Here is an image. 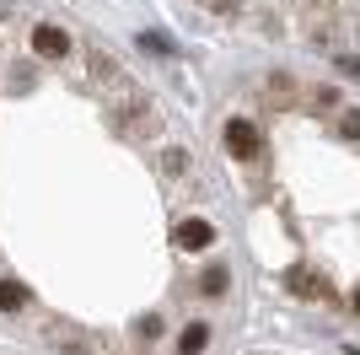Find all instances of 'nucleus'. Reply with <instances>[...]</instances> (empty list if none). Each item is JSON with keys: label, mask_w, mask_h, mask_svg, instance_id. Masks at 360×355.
<instances>
[{"label": "nucleus", "mask_w": 360, "mask_h": 355, "mask_svg": "<svg viewBox=\"0 0 360 355\" xmlns=\"http://www.w3.org/2000/svg\"><path fill=\"white\" fill-rule=\"evenodd\" d=\"M226 151H231L237 162H253L258 151H264V135H258V124H248V118H231V124H226Z\"/></svg>", "instance_id": "nucleus-1"}, {"label": "nucleus", "mask_w": 360, "mask_h": 355, "mask_svg": "<svg viewBox=\"0 0 360 355\" xmlns=\"http://www.w3.org/2000/svg\"><path fill=\"white\" fill-rule=\"evenodd\" d=\"M285 285L296 296H312V301H333V285L317 275V269H307V264H296V269H285Z\"/></svg>", "instance_id": "nucleus-2"}, {"label": "nucleus", "mask_w": 360, "mask_h": 355, "mask_svg": "<svg viewBox=\"0 0 360 355\" xmlns=\"http://www.w3.org/2000/svg\"><path fill=\"white\" fill-rule=\"evenodd\" d=\"M32 49H38V59H65L70 54V32L65 27H32Z\"/></svg>", "instance_id": "nucleus-3"}, {"label": "nucleus", "mask_w": 360, "mask_h": 355, "mask_svg": "<svg viewBox=\"0 0 360 355\" xmlns=\"http://www.w3.org/2000/svg\"><path fill=\"white\" fill-rule=\"evenodd\" d=\"M172 242H178V248H188V253H199V248H210V242H215V226H210V221H178Z\"/></svg>", "instance_id": "nucleus-4"}, {"label": "nucleus", "mask_w": 360, "mask_h": 355, "mask_svg": "<svg viewBox=\"0 0 360 355\" xmlns=\"http://www.w3.org/2000/svg\"><path fill=\"white\" fill-rule=\"evenodd\" d=\"M199 291L210 296V301L231 291V275H226V264H210V269H205V275H199Z\"/></svg>", "instance_id": "nucleus-5"}, {"label": "nucleus", "mask_w": 360, "mask_h": 355, "mask_svg": "<svg viewBox=\"0 0 360 355\" xmlns=\"http://www.w3.org/2000/svg\"><path fill=\"white\" fill-rule=\"evenodd\" d=\"M32 296H27V285L22 280H0V312H22Z\"/></svg>", "instance_id": "nucleus-6"}, {"label": "nucleus", "mask_w": 360, "mask_h": 355, "mask_svg": "<svg viewBox=\"0 0 360 355\" xmlns=\"http://www.w3.org/2000/svg\"><path fill=\"white\" fill-rule=\"evenodd\" d=\"M205 344H210V328H205V323H188L178 334V355H199Z\"/></svg>", "instance_id": "nucleus-7"}, {"label": "nucleus", "mask_w": 360, "mask_h": 355, "mask_svg": "<svg viewBox=\"0 0 360 355\" xmlns=\"http://www.w3.org/2000/svg\"><path fill=\"white\" fill-rule=\"evenodd\" d=\"M339 135H345V140H360V108H349V113L339 118Z\"/></svg>", "instance_id": "nucleus-8"}, {"label": "nucleus", "mask_w": 360, "mask_h": 355, "mask_svg": "<svg viewBox=\"0 0 360 355\" xmlns=\"http://www.w3.org/2000/svg\"><path fill=\"white\" fill-rule=\"evenodd\" d=\"M162 167H167V173H172V178H178L183 167H188V156H183V151H162Z\"/></svg>", "instance_id": "nucleus-9"}, {"label": "nucleus", "mask_w": 360, "mask_h": 355, "mask_svg": "<svg viewBox=\"0 0 360 355\" xmlns=\"http://www.w3.org/2000/svg\"><path fill=\"white\" fill-rule=\"evenodd\" d=\"M339 70H345V75H360V59H355V54H345V59H339Z\"/></svg>", "instance_id": "nucleus-10"}, {"label": "nucleus", "mask_w": 360, "mask_h": 355, "mask_svg": "<svg viewBox=\"0 0 360 355\" xmlns=\"http://www.w3.org/2000/svg\"><path fill=\"white\" fill-rule=\"evenodd\" d=\"M355 312H360V291H355Z\"/></svg>", "instance_id": "nucleus-11"}]
</instances>
